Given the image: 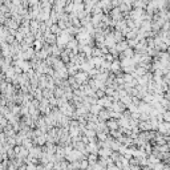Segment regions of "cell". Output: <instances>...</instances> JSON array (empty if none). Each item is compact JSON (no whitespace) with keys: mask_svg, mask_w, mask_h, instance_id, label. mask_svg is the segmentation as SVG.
Wrapping results in <instances>:
<instances>
[{"mask_svg":"<svg viewBox=\"0 0 170 170\" xmlns=\"http://www.w3.org/2000/svg\"><path fill=\"white\" fill-rule=\"evenodd\" d=\"M7 170H16V168L11 164V161H10V164H8V166H7Z\"/></svg>","mask_w":170,"mask_h":170,"instance_id":"7a4b0ae2","label":"cell"},{"mask_svg":"<svg viewBox=\"0 0 170 170\" xmlns=\"http://www.w3.org/2000/svg\"><path fill=\"white\" fill-rule=\"evenodd\" d=\"M108 126H110V129H116L117 125H116V122H113V121H109L108 122Z\"/></svg>","mask_w":170,"mask_h":170,"instance_id":"6da1fadb","label":"cell"}]
</instances>
